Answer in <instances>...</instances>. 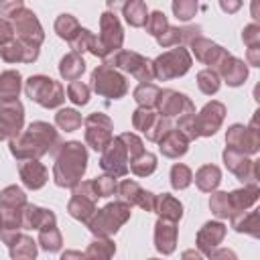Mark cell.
Returning a JSON list of instances; mask_svg holds the SVG:
<instances>
[{
    "label": "cell",
    "instance_id": "be15d7a7",
    "mask_svg": "<svg viewBox=\"0 0 260 260\" xmlns=\"http://www.w3.org/2000/svg\"><path fill=\"white\" fill-rule=\"evenodd\" d=\"M219 6H221V10H225L228 14H232V12H236V10H240V2H219Z\"/></svg>",
    "mask_w": 260,
    "mask_h": 260
},
{
    "label": "cell",
    "instance_id": "8d00e7d4",
    "mask_svg": "<svg viewBox=\"0 0 260 260\" xmlns=\"http://www.w3.org/2000/svg\"><path fill=\"white\" fill-rule=\"evenodd\" d=\"M122 16L132 28H142L148 20V6L142 0H130L122 4Z\"/></svg>",
    "mask_w": 260,
    "mask_h": 260
},
{
    "label": "cell",
    "instance_id": "d4e9b609",
    "mask_svg": "<svg viewBox=\"0 0 260 260\" xmlns=\"http://www.w3.org/2000/svg\"><path fill=\"white\" fill-rule=\"evenodd\" d=\"M18 177L26 189L37 191V189L45 187V183L49 181V171L41 160L32 158V160H22L18 165Z\"/></svg>",
    "mask_w": 260,
    "mask_h": 260
},
{
    "label": "cell",
    "instance_id": "52a82bcc",
    "mask_svg": "<svg viewBox=\"0 0 260 260\" xmlns=\"http://www.w3.org/2000/svg\"><path fill=\"white\" fill-rule=\"evenodd\" d=\"M104 65L120 69L130 73L134 79H138L140 83H152L154 81V71H152V61L136 51H128V49H120L118 53L110 55L108 59H104Z\"/></svg>",
    "mask_w": 260,
    "mask_h": 260
},
{
    "label": "cell",
    "instance_id": "680465c9",
    "mask_svg": "<svg viewBox=\"0 0 260 260\" xmlns=\"http://www.w3.org/2000/svg\"><path fill=\"white\" fill-rule=\"evenodd\" d=\"M209 260H238V254L232 248H215L209 254Z\"/></svg>",
    "mask_w": 260,
    "mask_h": 260
},
{
    "label": "cell",
    "instance_id": "e575fe53",
    "mask_svg": "<svg viewBox=\"0 0 260 260\" xmlns=\"http://www.w3.org/2000/svg\"><path fill=\"white\" fill-rule=\"evenodd\" d=\"M85 71V61L81 55L77 53H67L61 57L59 61V75L65 79V81H77Z\"/></svg>",
    "mask_w": 260,
    "mask_h": 260
},
{
    "label": "cell",
    "instance_id": "cb8c5ba5",
    "mask_svg": "<svg viewBox=\"0 0 260 260\" xmlns=\"http://www.w3.org/2000/svg\"><path fill=\"white\" fill-rule=\"evenodd\" d=\"M201 26L199 24H189V26H171L156 39V43L162 47V49H169V47H183V45H189L193 39L201 37Z\"/></svg>",
    "mask_w": 260,
    "mask_h": 260
},
{
    "label": "cell",
    "instance_id": "2e32d148",
    "mask_svg": "<svg viewBox=\"0 0 260 260\" xmlns=\"http://www.w3.org/2000/svg\"><path fill=\"white\" fill-rule=\"evenodd\" d=\"M128 152H126V146L122 144V140L118 136H114L110 140V144L102 150L100 154V169L114 177V179H120V177H126L128 175Z\"/></svg>",
    "mask_w": 260,
    "mask_h": 260
},
{
    "label": "cell",
    "instance_id": "60d3db41",
    "mask_svg": "<svg viewBox=\"0 0 260 260\" xmlns=\"http://www.w3.org/2000/svg\"><path fill=\"white\" fill-rule=\"evenodd\" d=\"M55 32H57V37L59 39H63V41H67V43H71V39L77 35V30L81 28V24L77 22V18L73 16V14H69V12H63V14H59L57 18H55Z\"/></svg>",
    "mask_w": 260,
    "mask_h": 260
},
{
    "label": "cell",
    "instance_id": "94428289",
    "mask_svg": "<svg viewBox=\"0 0 260 260\" xmlns=\"http://www.w3.org/2000/svg\"><path fill=\"white\" fill-rule=\"evenodd\" d=\"M59 260H85V258H83V252L79 250H65Z\"/></svg>",
    "mask_w": 260,
    "mask_h": 260
},
{
    "label": "cell",
    "instance_id": "74e56055",
    "mask_svg": "<svg viewBox=\"0 0 260 260\" xmlns=\"http://www.w3.org/2000/svg\"><path fill=\"white\" fill-rule=\"evenodd\" d=\"M116 254V244L112 238H95L83 252L85 260H112Z\"/></svg>",
    "mask_w": 260,
    "mask_h": 260
},
{
    "label": "cell",
    "instance_id": "836d02e7",
    "mask_svg": "<svg viewBox=\"0 0 260 260\" xmlns=\"http://www.w3.org/2000/svg\"><path fill=\"white\" fill-rule=\"evenodd\" d=\"M20 89H22V75L16 69H8L0 73V102L18 100Z\"/></svg>",
    "mask_w": 260,
    "mask_h": 260
},
{
    "label": "cell",
    "instance_id": "c3c4849f",
    "mask_svg": "<svg viewBox=\"0 0 260 260\" xmlns=\"http://www.w3.org/2000/svg\"><path fill=\"white\" fill-rule=\"evenodd\" d=\"M144 28H146V32H148L150 37L158 39V37L169 28V20H167L165 12H160V10H152V12H148V20H146Z\"/></svg>",
    "mask_w": 260,
    "mask_h": 260
},
{
    "label": "cell",
    "instance_id": "f6af8a7d",
    "mask_svg": "<svg viewBox=\"0 0 260 260\" xmlns=\"http://www.w3.org/2000/svg\"><path fill=\"white\" fill-rule=\"evenodd\" d=\"M169 179H171V187H173V189L183 191V189H187V187L193 183V171H191L187 165H183V162H175V165L171 167Z\"/></svg>",
    "mask_w": 260,
    "mask_h": 260
},
{
    "label": "cell",
    "instance_id": "5b68a950",
    "mask_svg": "<svg viewBox=\"0 0 260 260\" xmlns=\"http://www.w3.org/2000/svg\"><path fill=\"white\" fill-rule=\"evenodd\" d=\"M24 93H26V98H30V102H35L47 110L59 108L65 102V89H63L61 81H57L49 75H30L24 81Z\"/></svg>",
    "mask_w": 260,
    "mask_h": 260
},
{
    "label": "cell",
    "instance_id": "f5cc1de1",
    "mask_svg": "<svg viewBox=\"0 0 260 260\" xmlns=\"http://www.w3.org/2000/svg\"><path fill=\"white\" fill-rule=\"evenodd\" d=\"M118 138H120L122 144L126 146V152H128V158H130V160L144 152V142H142L140 136H136L134 132H122V134H118Z\"/></svg>",
    "mask_w": 260,
    "mask_h": 260
},
{
    "label": "cell",
    "instance_id": "7a4b0ae2",
    "mask_svg": "<svg viewBox=\"0 0 260 260\" xmlns=\"http://www.w3.org/2000/svg\"><path fill=\"white\" fill-rule=\"evenodd\" d=\"M87 171V148L79 140H67L55 154L53 181L57 187L73 189Z\"/></svg>",
    "mask_w": 260,
    "mask_h": 260
},
{
    "label": "cell",
    "instance_id": "d590c367",
    "mask_svg": "<svg viewBox=\"0 0 260 260\" xmlns=\"http://www.w3.org/2000/svg\"><path fill=\"white\" fill-rule=\"evenodd\" d=\"M69 47H71V53L81 55V53L89 51L91 55H95V57L102 59V51H100V45H98V37H95L91 30L83 28V26H81V28L77 30V35L71 39Z\"/></svg>",
    "mask_w": 260,
    "mask_h": 260
},
{
    "label": "cell",
    "instance_id": "d6a6232c",
    "mask_svg": "<svg viewBox=\"0 0 260 260\" xmlns=\"http://www.w3.org/2000/svg\"><path fill=\"white\" fill-rule=\"evenodd\" d=\"M195 185L203 193H213L221 183V169L217 165H203L195 171Z\"/></svg>",
    "mask_w": 260,
    "mask_h": 260
},
{
    "label": "cell",
    "instance_id": "9a60e30c",
    "mask_svg": "<svg viewBox=\"0 0 260 260\" xmlns=\"http://www.w3.org/2000/svg\"><path fill=\"white\" fill-rule=\"evenodd\" d=\"M223 118H225V106L217 100H211L207 102L195 116H193V130H195V136L197 138H209L213 136L221 124H223Z\"/></svg>",
    "mask_w": 260,
    "mask_h": 260
},
{
    "label": "cell",
    "instance_id": "8992f818",
    "mask_svg": "<svg viewBox=\"0 0 260 260\" xmlns=\"http://www.w3.org/2000/svg\"><path fill=\"white\" fill-rule=\"evenodd\" d=\"M193 65V57L189 49L185 47H175L165 53H160L156 59H152V71L154 79L158 81H171L177 77H183Z\"/></svg>",
    "mask_w": 260,
    "mask_h": 260
},
{
    "label": "cell",
    "instance_id": "f907efd6",
    "mask_svg": "<svg viewBox=\"0 0 260 260\" xmlns=\"http://www.w3.org/2000/svg\"><path fill=\"white\" fill-rule=\"evenodd\" d=\"M91 187L98 197H112L118 193V183L110 175H100V177L91 179Z\"/></svg>",
    "mask_w": 260,
    "mask_h": 260
},
{
    "label": "cell",
    "instance_id": "ffe728a7",
    "mask_svg": "<svg viewBox=\"0 0 260 260\" xmlns=\"http://www.w3.org/2000/svg\"><path fill=\"white\" fill-rule=\"evenodd\" d=\"M189 49H191V53L195 55V59L199 61V63H203V65H207V69H217V65L230 55V51L228 49H223L221 45H217V43H213L211 39H207V37H197V39H193L191 43H189Z\"/></svg>",
    "mask_w": 260,
    "mask_h": 260
},
{
    "label": "cell",
    "instance_id": "7c38bea8",
    "mask_svg": "<svg viewBox=\"0 0 260 260\" xmlns=\"http://www.w3.org/2000/svg\"><path fill=\"white\" fill-rule=\"evenodd\" d=\"M83 126H85L83 132L85 144L95 152H102L114 138V122L108 114L93 112L83 120Z\"/></svg>",
    "mask_w": 260,
    "mask_h": 260
},
{
    "label": "cell",
    "instance_id": "f546056e",
    "mask_svg": "<svg viewBox=\"0 0 260 260\" xmlns=\"http://www.w3.org/2000/svg\"><path fill=\"white\" fill-rule=\"evenodd\" d=\"M8 254L12 260H35L39 254V244L26 234H16L8 244Z\"/></svg>",
    "mask_w": 260,
    "mask_h": 260
},
{
    "label": "cell",
    "instance_id": "7402d4cb",
    "mask_svg": "<svg viewBox=\"0 0 260 260\" xmlns=\"http://www.w3.org/2000/svg\"><path fill=\"white\" fill-rule=\"evenodd\" d=\"M215 73L219 75V79H223L230 87H240L246 83L248 79V65L244 63V59L234 57L232 53L217 65Z\"/></svg>",
    "mask_w": 260,
    "mask_h": 260
},
{
    "label": "cell",
    "instance_id": "7bdbcfd3",
    "mask_svg": "<svg viewBox=\"0 0 260 260\" xmlns=\"http://www.w3.org/2000/svg\"><path fill=\"white\" fill-rule=\"evenodd\" d=\"M81 114L75 110V108H61L57 114H55V124L59 130H65V132H75L79 126H81Z\"/></svg>",
    "mask_w": 260,
    "mask_h": 260
},
{
    "label": "cell",
    "instance_id": "4316f807",
    "mask_svg": "<svg viewBox=\"0 0 260 260\" xmlns=\"http://www.w3.org/2000/svg\"><path fill=\"white\" fill-rule=\"evenodd\" d=\"M57 223V215L53 209L35 205V203H26L24 211H22V230H41L47 225Z\"/></svg>",
    "mask_w": 260,
    "mask_h": 260
},
{
    "label": "cell",
    "instance_id": "3957f363",
    "mask_svg": "<svg viewBox=\"0 0 260 260\" xmlns=\"http://www.w3.org/2000/svg\"><path fill=\"white\" fill-rule=\"evenodd\" d=\"M26 193L18 185H8L0 191V240L8 244L22 230V211Z\"/></svg>",
    "mask_w": 260,
    "mask_h": 260
},
{
    "label": "cell",
    "instance_id": "30bf717a",
    "mask_svg": "<svg viewBox=\"0 0 260 260\" xmlns=\"http://www.w3.org/2000/svg\"><path fill=\"white\" fill-rule=\"evenodd\" d=\"M98 195L91 187V181H81L71 189V199L67 203V213L81 221L87 223L91 219V215L98 211Z\"/></svg>",
    "mask_w": 260,
    "mask_h": 260
},
{
    "label": "cell",
    "instance_id": "277c9868",
    "mask_svg": "<svg viewBox=\"0 0 260 260\" xmlns=\"http://www.w3.org/2000/svg\"><path fill=\"white\" fill-rule=\"evenodd\" d=\"M132 215V207L120 199L106 203L102 209H98L91 219L85 223V228L95 238H112Z\"/></svg>",
    "mask_w": 260,
    "mask_h": 260
},
{
    "label": "cell",
    "instance_id": "4dcf8cb0",
    "mask_svg": "<svg viewBox=\"0 0 260 260\" xmlns=\"http://www.w3.org/2000/svg\"><path fill=\"white\" fill-rule=\"evenodd\" d=\"M154 213L160 219H169V221L179 223L183 217V203L171 193H160L154 197Z\"/></svg>",
    "mask_w": 260,
    "mask_h": 260
},
{
    "label": "cell",
    "instance_id": "681fc988",
    "mask_svg": "<svg viewBox=\"0 0 260 260\" xmlns=\"http://www.w3.org/2000/svg\"><path fill=\"white\" fill-rule=\"evenodd\" d=\"M171 8H173V14L177 16V20L189 22V20L197 14L199 4H197L195 0H175V2L171 4Z\"/></svg>",
    "mask_w": 260,
    "mask_h": 260
},
{
    "label": "cell",
    "instance_id": "1f68e13d",
    "mask_svg": "<svg viewBox=\"0 0 260 260\" xmlns=\"http://www.w3.org/2000/svg\"><path fill=\"white\" fill-rule=\"evenodd\" d=\"M230 223H232L234 232H238V234H246L250 238H260V211L258 209L236 213L230 217Z\"/></svg>",
    "mask_w": 260,
    "mask_h": 260
},
{
    "label": "cell",
    "instance_id": "91938a15",
    "mask_svg": "<svg viewBox=\"0 0 260 260\" xmlns=\"http://www.w3.org/2000/svg\"><path fill=\"white\" fill-rule=\"evenodd\" d=\"M246 65L260 67V47H250V49H246Z\"/></svg>",
    "mask_w": 260,
    "mask_h": 260
},
{
    "label": "cell",
    "instance_id": "816d5d0a",
    "mask_svg": "<svg viewBox=\"0 0 260 260\" xmlns=\"http://www.w3.org/2000/svg\"><path fill=\"white\" fill-rule=\"evenodd\" d=\"M89 85L83 81H71L67 85V98L75 104V106H85L89 102Z\"/></svg>",
    "mask_w": 260,
    "mask_h": 260
},
{
    "label": "cell",
    "instance_id": "e0dca14e",
    "mask_svg": "<svg viewBox=\"0 0 260 260\" xmlns=\"http://www.w3.org/2000/svg\"><path fill=\"white\" fill-rule=\"evenodd\" d=\"M24 128V106L20 100L0 102V142L16 138Z\"/></svg>",
    "mask_w": 260,
    "mask_h": 260
},
{
    "label": "cell",
    "instance_id": "ee69618b",
    "mask_svg": "<svg viewBox=\"0 0 260 260\" xmlns=\"http://www.w3.org/2000/svg\"><path fill=\"white\" fill-rule=\"evenodd\" d=\"M197 87L205 95H215L221 87V79L213 69H201L197 73Z\"/></svg>",
    "mask_w": 260,
    "mask_h": 260
},
{
    "label": "cell",
    "instance_id": "9f6ffc18",
    "mask_svg": "<svg viewBox=\"0 0 260 260\" xmlns=\"http://www.w3.org/2000/svg\"><path fill=\"white\" fill-rule=\"evenodd\" d=\"M20 8H24L22 0H0V16H4L6 20H10Z\"/></svg>",
    "mask_w": 260,
    "mask_h": 260
},
{
    "label": "cell",
    "instance_id": "4fadbf2b",
    "mask_svg": "<svg viewBox=\"0 0 260 260\" xmlns=\"http://www.w3.org/2000/svg\"><path fill=\"white\" fill-rule=\"evenodd\" d=\"M12 28H14V39H18L20 43L28 45V47H37L41 49L43 41H45V30L37 18V14L30 8H20L12 18Z\"/></svg>",
    "mask_w": 260,
    "mask_h": 260
},
{
    "label": "cell",
    "instance_id": "5bb4252c",
    "mask_svg": "<svg viewBox=\"0 0 260 260\" xmlns=\"http://www.w3.org/2000/svg\"><path fill=\"white\" fill-rule=\"evenodd\" d=\"M156 114L173 120V118H185L195 114V104L191 102L189 95L177 91V89H160L158 100H156Z\"/></svg>",
    "mask_w": 260,
    "mask_h": 260
},
{
    "label": "cell",
    "instance_id": "7dc6e473",
    "mask_svg": "<svg viewBox=\"0 0 260 260\" xmlns=\"http://www.w3.org/2000/svg\"><path fill=\"white\" fill-rule=\"evenodd\" d=\"M156 116H158V114H156L154 110L136 108V110L132 112V126H134V130H140L142 134H146V132L152 128V124H154Z\"/></svg>",
    "mask_w": 260,
    "mask_h": 260
},
{
    "label": "cell",
    "instance_id": "6f0895ef",
    "mask_svg": "<svg viewBox=\"0 0 260 260\" xmlns=\"http://www.w3.org/2000/svg\"><path fill=\"white\" fill-rule=\"evenodd\" d=\"M14 39V28H12V22L6 20V18H0V47L10 43Z\"/></svg>",
    "mask_w": 260,
    "mask_h": 260
},
{
    "label": "cell",
    "instance_id": "f35d334b",
    "mask_svg": "<svg viewBox=\"0 0 260 260\" xmlns=\"http://www.w3.org/2000/svg\"><path fill=\"white\" fill-rule=\"evenodd\" d=\"M37 244L39 248H43L45 252L53 254V252H59L61 246H63V236L57 228V223L53 225H47V228H41L39 230V238H37Z\"/></svg>",
    "mask_w": 260,
    "mask_h": 260
},
{
    "label": "cell",
    "instance_id": "9c48e42d",
    "mask_svg": "<svg viewBox=\"0 0 260 260\" xmlns=\"http://www.w3.org/2000/svg\"><path fill=\"white\" fill-rule=\"evenodd\" d=\"M89 89H93L98 95L106 100H120L128 93V81L118 69L102 63L91 71Z\"/></svg>",
    "mask_w": 260,
    "mask_h": 260
},
{
    "label": "cell",
    "instance_id": "603a6c76",
    "mask_svg": "<svg viewBox=\"0 0 260 260\" xmlns=\"http://www.w3.org/2000/svg\"><path fill=\"white\" fill-rule=\"evenodd\" d=\"M177 240H179L177 223L158 217L156 223H154V248L162 256H169V254H173L177 250Z\"/></svg>",
    "mask_w": 260,
    "mask_h": 260
},
{
    "label": "cell",
    "instance_id": "db71d44e",
    "mask_svg": "<svg viewBox=\"0 0 260 260\" xmlns=\"http://www.w3.org/2000/svg\"><path fill=\"white\" fill-rule=\"evenodd\" d=\"M169 130H173V122L169 120V118H165V116H156V120H154V124H152V128L144 134L146 136V140H150V142H158Z\"/></svg>",
    "mask_w": 260,
    "mask_h": 260
},
{
    "label": "cell",
    "instance_id": "bcb514c9",
    "mask_svg": "<svg viewBox=\"0 0 260 260\" xmlns=\"http://www.w3.org/2000/svg\"><path fill=\"white\" fill-rule=\"evenodd\" d=\"M209 209L215 217L219 219H228L232 217V207H230V199H228V191H213L209 195Z\"/></svg>",
    "mask_w": 260,
    "mask_h": 260
},
{
    "label": "cell",
    "instance_id": "484cf974",
    "mask_svg": "<svg viewBox=\"0 0 260 260\" xmlns=\"http://www.w3.org/2000/svg\"><path fill=\"white\" fill-rule=\"evenodd\" d=\"M39 53L41 49L28 47L18 39H12L10 43L0 47V59L6 63H35L39 59Z\"/></svg>",
    "mask_w": 260,
    "mask_h": 260
},
{
    "label": "cell",
    "instance_id": "f1b7e54d",
    "mask_svg": "<svg viewBox=\"0 0 260 260\" xmlns=\"http://www.w3.org/2000/svg\"><path fill=\"white\" fill-rule=\"evenodd\" d=\"M260 197V187L258 185H244L240 189H234L228 193V199H230V207H232V215L236 213H242V211H248L250 207L256 205Z\"/></svg>",
    "mask_w": 260,
    "mask_h": 260
},
{
    "label": "cell",
    "instance_id": "ba28073f",
    "mask_svg": "<svg viewBox=\"0 0 260 260\" xmlns=\"http://www.w3.org/2000/svg\"><path fill=\"white\" fill-rule=\"evenodd\" d=\"M225 148L244 156H252L260 150V132H258V112H254L248 126L232 124L225 132Z\"/></svg>",
    "mask_w": 260,
    "mask_h": 260
},
{
    "label": "cell",
    "instance_id": "e7e4bbea",
    "mask_svg": "<svg viewBox=\"0 0 260 260\" xmlns=\"http://www.w3.org/2000/svg\"><path fill=\"white\" fill-rule=\"evenodd\" d=\"M252 14H254V18H258V4L256 2L252 4Z\"/></svg>",
    "mask_w": 260,
    "mask_h": 260
},
{
    "label": "cell",
    "instance_id": "6da1fadb",
    "mask_svg": "<svg viewBox=\"0 0 260 260\" xmlns=\"http://www.w3.org/2000/svg\"><path fill=\"white\" fill-rule=\"evenodd\" d=\"M61 146H63V138L59 130L43 120L30 122L26 130H22L16 138L8 140V150L18 162L32 158L39 160L45 154H57Z\"/></svg>",
    "mask_w": 260,
    "mask_h": 260
},
{
    "label": "cell",
    "instance_id": "44dd1931",
    "mask_svg": "<svg viewBox=\"0 0 260 260\" xmlns=\"http://www.w3.org/2000/svg\"><path fill=\"white\" fill-rule=\"evenodd\" d=\"M225 234H228V225L225 223H221V221H205L199 228L197 236H195L197 252L203 254V256H209L215 248H219V244L223 242Z\"/></svg>",
    "mask_w": 260,
    "mask_h": 260
},
{
    "label": "cell",
    "instance_id": "d6986e66",
    "mask_svg": "<svg viewBox=\"0 0 260 260\" xmlns=\"http://www.w3.org/2000/svg\"><path fill=\"white\" fill-rule=\"evenodd\" d=\"M118 199L128 203L130 207H140L142 211H154V193L144 189L142 185H138L132 179H124L118 185Z\"/></svg>",
    "mask_w": 260,
    "mask_h": 260
},
{
    "label": "cell",
    "instance_id": "ab89813d",
    "mask_svg": "<svg viewBox=\"0 0 260 260\" xmlns=\"http://www.w3.org/2000/svg\"><path fill=\"white\" fill-rule=\"evenodd\" d=\"M160 87L154 83H138L132 91L134 102L138 104V108H146V110H154L156 108V100H158Z\"/></svg>",
    "mask_w": 260,
    "mask_h": 260
},
{
    "label": "cell",
    "instance_id": "b9f144b4",
    "mask_svg": "<svg viewBox=\"0 0 260 260\" xmlns=\"http://www.w3.org/2000/svg\"><path fill=\"white\" fill-rule=\"evenodd\" d=\"M156 154L144 150L142 154H138L136 158H132L128 162V171H132L136 177H150L156 171Z\"/></svg>",
    "mask_w": 260,
    "mask_h": 260
},
{
    "label": "cell",
    "instance_id": "ac0fdd59",
    "mask_svg": "<svg viewBox=\"0 0 260 260\" xmlns=\"http://www.w3.org/2000/svg\"><path fill=\"white\" fill-rule=\"evenodd\" d=\"M221 158H223L225 169H228L238 181H242L244 185H258V179H260L258 160H252L250 156L232 152V150H228V148L223 150Z\"/></svg>",
    "mask_w": 260,
    "mask_h": 260
},
{
    "label": "cell",
    "instance_id": "11a10c76",
    "mask_svg": "<svg viewBox=\"0 0 260 260\" xmlns=\"http://www.w3.org/2000/svg\"><path fill=\"white\" fill-rule=\"evenodd\" d=\"M242 41L244 45L250 49V47H260V26L256 22L252 24H246L242 28Z\"/></svg>",
    "mask_w": 260,
    "mask_h": 260
},
{
    "label": "cell",
    "instance_id": "83f0119b",
    "mask_svg": "<svg viewBox=\"0 0 260 260\" xmlns=\"http://www.w3.org/2000/svg\"><path fill=\"white\" fill-rule=\"evenodd\" d=\"M156 144H158V150H160L162 156H167V158H181V156L187 154L191 142H189L177 128H173V130H169Z\"/></svg>",
    "mask_w": 260,
    "mask_h": 260
},
{
    "label": "cell",
    "instance_id": "6125c7cd",
    "mask_svg": "<svg viewBox=\"0 0 260 260\" xmlns=\"http://www.w3.org/2000/svg\"><path fill=\"white\" fill-rule=\"evenodd\" d=\"M181 260H205V258H203V254H199L195 248H189V250H185V252L181 254Z\"/></svg>",
    "mask_w": 260,
    "mask_h": 260
},
{
    "label": "cell",
    "instance_id": "03108f58",
    "mask_svg": "<svg viewBox=\"0 0 260 260\" xmlns=\"http://www.w3.org/2000/svg\"><path fill=\"white\" fill-rule=\"evenodd\" d=\"M146 260H162V258H146Z\"/></svg>",
    "mask_w": 260,
    "mask_h": 260
},
{
    "label": "cell",
    "instance_id": "8fae6325",
    "mask_svg": "<svg viewBox=\"0 0 260 260\" xmlns=\"http://www.w3.org/2000/svg\"><path fill=\"white\" fill-rule=\"evenodd\" d=\"M98 45H100V51H102V61L108 59L110 55L118 53L124 45V28L120 24V18L112 10H106L100 16Z\"/></svg>",
    "mask_w": 260,
    "mask_h": 260
}]
</instances>
